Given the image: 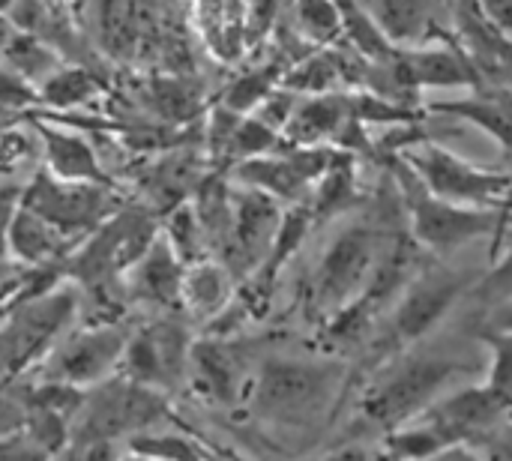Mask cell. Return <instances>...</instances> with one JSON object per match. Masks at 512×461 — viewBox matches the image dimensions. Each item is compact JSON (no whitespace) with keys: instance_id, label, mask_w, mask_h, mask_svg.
Returning <instances> with one entry per match:
<instances>
[{"instance_id":"1","label":"cell","mask_w":512,"mask_h":461,"mask_svg":"<svg viewBox=\"0 0 512 461\" xmlns=\"http://www.w3.org/2000/svg\"><path fill=\"white\" fill-rule=\"evenodd\" d=\"M486 366L489 360L465 357L453 345L432 348L426 342L384 360L372 372L351 378V387L360 384V393L351 405L342 441H369L405 426L435 399L456 390L462 378H477Z\"/></svg>"},{"instance_id":"2","label":"cell","mask_w":512,"mask_h":461,"mask_svg":"<svg viewBox=\"0 0 512 461\" xmlns=\"http://www.w3.org/2000/svg\"><path fill=\"white\" fill-rule=\"evenodd\" d=\"M348 390L351 372L342 360L273 354L249 375L240 408L267 435H309L339 414Z\"/></svg>"},{"instance_id":"3","label":"cell","mask_w":512,"mask_h":461,"mask_svg":"<svg viewBox=\"0 0 512 461\" xmlns=\"http://www.w3.org/2000/svg\"><path fill=\"white\" fill-rule=\"evenodd\" d=\"M474 273L444 264H423L417 276L405 285L396 303L387 309V321H381L366 345L363 369L351 378H360L381 366L384 360L426 342L441 321L456 309V303L471 288Z\"/></svg>"},{"instance_id":"4","label":"cell","mask_w":512,"mask_h":461,"mask_svg":"<svg viewBox=\"0 0 512 461\" xmlns=\"http://www.w3.org/2000/svg\"><path fill=\"white\" fill-rule=\"evenodd\" d=\"M171 417L165 393L141 387L120 372L84 390L69 429V447L87 450L96 444H117L135 432L156 429Z\"/></svg>"},{"instance_id":"5","label":"cell","mask_w":512,"mask_h":461,"mask_svg":"<svg viewBox=\"0 0 512 461\" xmlns=\"http://www.w3.org/2000/svg\"><path fill=\"white\" fill-rule=\"evenodd\" d=\"M402 189L411 216V240L429 255L450 258L462 246L480 237H495V249H498L501 240L507 237V213H510L507 204L468 207V204L435 198L432 192L423 189V183L408 168L402 171Z\"/></svg>"},{"instance_id":"6","label":"cell","mask_w":512,"mask_h":461,"mask_svg":"<svg viewBox=\"0 0 512 461\" xmlns=\"http://www.w3.org/2000/svg\"><path fill=\"white\" fill-rule=\"evenodd\" d=\"M387 234L369 222H351L324 249L306 282V312L312 321H327L333 312L348 306L369 282Z\"/></svg>"},{"instance_id":"7","label":"cell","mask_w":512,"mask_h":461,"mask_svg":"<svg viewBox=\"0 0 512 461\" xmlns=\"http://www.w3.org/2000/svg\"><path fill=\"white\" fill-rule=\"evenodd\" d=\"M78 291L69 285H54L51 291L12 303L3 309L0 324V378L27 375L51 345L69 330L78 315Z\"/></svg>"},{"instance_id":"8","label":"cell","mask_w":512,"mask_h":461,"mask_svg":"<svg viewBox=\"0 0 512 461\" xmlns=\"http://www.w3.org/2000/svg\"><path fill=\"white\" fill-rule=\"evenodd\" d=\"M405 168L435 198L468 207H504L510 192L507 171L480 168L435 141H417L405 147Z\"/></svg>"},{"instance_id":"9","label":"cell","mask_w":512,"mask_h":461,"mask_svg":"<svg viewBox=\"0 0 512 461\" xmlns=\"http://www.w3.org/2000/svg\"><path fill=\"white\" fill-rule=\"evenodd\" d=\"M132 330L135 327L120 318L108 324H87L69 336H60L51 351L33 366L36 378L87 390L117 372Z\"/></svg>"},{"instance_id":"10","label":"cell","mask_w":512,"mask_h":461,"mask_svg":"<svg viewBox=\"0 0 512 461\" xmlns=\"http://www.w3.org/2000/svg\"><path fill=\"white\" fill-rule=\"evenodd\" d=\"M189 345L192 333L186 321L174 312H162V318L132 330L117 372L141 387L171 396L186 384Z\"/></svg>"},{"instance_id":"11","label":"cell","mask_w":512,"mask_h":461,"mask_svg":"<svg viewBox=\"0 0 512 461\" xmlns=\"http://www.w3.org/2000/svg\"><path fill=\"white\" fill-rule=\"evenodd\" d=\"M339 150L327 144L315 147H291L288 153H267L255 159H243L231 168V180L237 186L258 189L279 204H300L318 183V177L330 168Z\"/></svg>"},{"instance_id":"12","label":"cell","mask_w":512,"mask_h":461,"mask_svg":"<svg viewBox=\"0 0 512 461\" xmlns=\"http://www.w3.org/2000/svg\"><path fill=\"white\" fill-rule=\"evenodd\" d=\"M18 207L36 213L66 240H75L81 234H90L108 219L111 201L105 186L99 183H72L54 174H39L27 186Z\"/></svg>"},{"instance_id":"13","label":"cell","mask_w":512,"mask_h":461,"mask_svg":"<svg viewBox=\"0 0 512 461\" xmlns=\"http://www.w3.org/2000/svg\"><path fill=\"white\" fill-rule=\"evenodd\" d=\"M282 210L279 201L249 189L237 186L231 189V225H228V243L216 255V261L231 273L234 282H243L270 252V243L276 237Z\"/></svg>"},{"instance_id":"14","label":"cell","mask_w":512,"mask_h":461,"mask_svg":"<svg viewBox=\"0 0 512 461\" xmlns=\"http://www.w3.org/2000/svg\"><path fill=\"white\" fill-rule=\"evenodd\" d=\"M186 384L204 405L240 408L249 384V369L234 336L204 333L201 339H192L186 360Z\"/></svg>"},{"instance_id":"15","label":"cell","mask_w":512,"mask_h":461,"mask_svg":"<svg viewBox=\"0 0 512 461\" xmlns=\"http://www.w3.org/2000/svg\"><path fill=\"white\" fill-rule=\"evenodd\" d=\"M186 264L174 255L162 234L144 249V255L126 270L123 294L129 303L156 309V312H177L180 309V288H183Z\"/></svg>"},{"instance_id":"16","label":"cell","mask_w":512,"mask_h":461,"mask_svg":"<svg viewBox=\"0 0 512 461\" xmlns=\"http://www.w3.org/2000/svg\"><path fill=\"white\" fill-rule=\"evenodd\" d=\"M393 69L405 90L420 87H480V72L465 51L453 45L408 48L393 54Z\"/></svg>"},{"instance_id":"17","label":"cell","mask_w":512,"mask_h":461,"mask_svg":"<svg viewBox=\"0 0 512 461\" xmlns=\"http://www.w3.org/2000/svg\"><path fill=\"white\" fill-rule=\"evenodd\" d=\"M351 117H354L351 102L348 93L342 90L303 96L297 99V108L282 129V141L288 147H315V144H327L330 138L336 141V135Z\"/></svg>"},{"instance_id":"18","label":"cell","mask_w":512,"mask_h":461,"mask_svg":"<svg viewBox=\"0 0 512 461\" xmlns=\"http://www.w3.org/2000/svg\"><path fill=\"white\" fill-rule=\"evenodd\" d=\"M237 282L216 258H201L186 267L180 288V309H186L195 321H213L228 300L234 297Z\"/></svg>"},{"instance_id":"19","label":"cell","mask_w":512,"mask_h":461,"mask_svg":"<svg viewBox=\"0 0 512 461\" xmlns=\"http://www.w3.org/2000/svg\"><path fill=\"white\" fill-rule=\"evenodd\" d=\"M3 237H6L12 258L21 261L24 267H42V264L63 261V252L69 246V240L63 234H57L48 222H42L36 213H30L24 207H18L9 216V222L3 225Z\"/></svg>"},{"instance_id":"20","label":"cell","mask_w":512,"mask_h":461,"mask_svg":"<svg viewBox=\"0 0 512 461\" xmlns=\"http://www.w3.org/2000/svg\"><path fill=\"white\" fill-rule=\"evenodd\" d=\"M42 144H45V162L54 177L72 180V183H99L108 186L105 171L99 168V159L93 147L78 132H63L57 126L39 123Z\"/></svg>"},{"instance_id":"21","label":"cell","mask_w":512,"mask_h":461,"mask_svg":"<svg viewBox=\"0 0 512 461\" xmlns=\"http://www.w3.org/2000/svg\"><path fill=\"white\" fill-rule=\"evenodd\" d=\"M432 111L444 114V117H462V120L474 123L477 129H483L486 135H492L504 150L510 147V93H507V87L477 93L468 99H456V102H438V105H432Z\"/></svg>"},{"instance_id":"22","label":"cell","mask_w":512,"mask_h":461,"mask_svg":"<svg viewBox=\"0 0 512 461\" xmlns=\"http://www.w3.org/2000/svg\"><path fill=\"white\" fill-rule=\"evenodd\" d=\"M312 189H315V201L309 204L312 222H327V219L345 213L360 198L354 165L342 153H336V159L330 162V168L318 177V183Z\"/></svg>"},{"instance_id":"23","label":"cell","mask_w":512,"mask_h":461,"mask_svg":"<svg viewBox=\"0 0 512 461\" xmlns=\"http://www.w3.org/2000/svg\"><path fill=\"white\" fill-rule=\"evenodd\" d=\"M126 450L147 461H201L210 453V444H201V438L192 432L144 429L126 438Z\"/></svg>"},{"instance_id":"24","label":"cell","mask_w":512,"mask_h":461,"mask_svg":"<svg viewBox=\"0 0 512 461\" xmlns=\"http://www.w3.org/2000/svg\"><path fill=\"white\" fill-rule=\"evenodd\" d=\"M96 93H99V87L84 69H60L57 66L48 78L39 81V99L48 108H60V111L78 108V105L90 102Z\"/></svg>"},{"instance_id":"25","label":"cell","mask_w":512,"mask_h":461,"mask_svg":"<svg viewBox=\"0 0 512 461\" xmlns=\"http://www.w3.org/2000/svg\"><path fill=\"white\" fill-rule=\"evenodd\" d=\"M165 243L174 249V255L189 267L201 258H210L207 252V243H204V234H201V225H198V216L192 210V204H180L174 207V213L168 216L165 222V231H162Z\"/></svg>"},{"instance_id":"26","label":"cell","mask_w":512,"mask_h":461,"mask_svg":"<svg viewBox=\"0 0 512 461\" xmlns=\"http://www.w3.org/2000/svg\"><path fill=\"white\" fill-rule=\"evenodd\" d=\"M297 24L312 42H336L342 36L339 0H297Z\"/></svg>"},{"instance_id":"27","label":"cell","mask_w":512,"mask_h":461,"mask_svg":"<svg viewBox=\"0 0 512 461\" xmlns=\"http://www.w3.org/2000/svg\"><path fill=\"white\" fill-rule=\"evenodd\" d=\"M3 51H6V57L12 63V72L21 75V78L42 81V78H48L57 69L54 54L45 45H39L36 39H30V36H9Z\"/></svg>"},{"instance_id":"28","label":"cell","mask_w":512,"mask_h":461,"mask_svg":"<svg viewBox=\"0 0 512 461\" xmlns=\"http://www.w3.org/2000/svg\"><path fill=\"white\" fill-rule=\"evenodd\" d=\"M276 87V72H249V75H240L228 93H225V111H234V114H252L258 108V102Z\"/></svg>"},{"instance_id":"29","label":"cell","mask_w":512,"mask_h":461,"mask_svg":"<svg viewBox=\"0 0 512 461\" xmlns=\"http://www.w3.org/2000/svg\"><path fill=\"white\" fill-rule=\"evenodd\" d=\"M63 453H54L42 441H36L27 429L9 432L0 438V461H54Z\"/></svg>"},{"instance_id":"30","label":"cell","mask_w":512,"mask_h":461,"mask_svg":"<svg viewBox=\"0 0 512 461\" xmlns=\"http://www.w3.org/2000/svg\"><path fill=\"white\" fill-rule=\"evenodd\" d=\"M33 267H24L21 261L12 258L9 246H6V237H3V228H0V306H6L18 291L21 285L27 282Z\"/></svg>"},{"instance_id":"31","label":"cell","mask_w":512,"mask_h":461,"mask_svg":"<svg viewBox=\"0 0 512 461\" xmlns=\"http://www.w3.org/2000/svg\"><path fill=\"white\" fill-rule=\"evenodd\" d=\"M27 102H36L33 87H27L24 78L15 75V72H0V105L18 108V105H27Z\"/></svg>"},{"instance_id":"32","label":"cell","mask_w":512,"mask_h":461,"mask_svg":"<svg viewBox=\"0 0 512 461\" xmlns=\"http://www.w3.org/2000/svg\"><path fill=\"white\" fill-rule=\"evenodd\" d=\"M477 6V12L501 33L510 36L512 27V0H471Z\"/></svg>"},{"instance_id":"33","label":"cell","mask_w":512,"mask_h":461,"mask_svg":"<svg viewBox=\"0 0 512 461\" xmlns=\"http://www.w3.org/2000/svg\"><path fill=\"white\" fill-rule=\"evenodd\" d=\"M318 461H375V453L363 441H342L330 447Z\"/></svg>"},{"instance_id":"34","label":"cell","mask_w":512,"mask_h":461,"mask_svg":"<svg viewBox=\"0 0 512 461\" xmlns=\"http://www.w3.org/2000/svg\"><path fill=\"white\" fill-rule=\"evenodd\" d=\"M426 461H480V459H477V453H474V447H471V444H456V447H447V450L435 453L432 459H426Z\"/></svg>"},{"instance_id":"35","label":"cell","mask_w":512,"mask_h":461,"mask_svg":"<svg viewBox=\"0 0 512 461\" xmlns=\"http://www.w3.org/2000/svg\"><path fill=\"white\" fill-rule=\"evenodd\" d=\"M219 450H222V453H225L231 461H261V459H249L246 453H237V450H231V447H219Z\"/></svg>"},{"instance_id":"36","label":"cell","mask_w":512,"mask_h":461,"mask_svg":"<svg viewBox=\"0 0 512 461\" xmlns=\"http://www.w3.org/2000/svg\"><path fill=\"white\" fill-rule=\"evenodd\" d=\"M201 461H231V459H228V456H225L219 447H210V453H207V456H204Z\"/></svg>"},{"instance_id":"37","label":"cell","mask_w":512,"mask_h":461,"mask_svg":"<svg viewBox=\"0 0 512 461\" xmlns=\"http://www.w3.org/2000/svg\"><path fill=\"white\" fill-rule=\"evenodd\" d=\"M9 36H12V30H9V24H6V21L0 18V48L6 45V39H9Z\"/></svg>"},{"instance_id":"38","label":"cell","mask_w":512,"mask_h":461,"mask_svg":"<svg viewBox=\"0 0 512 461\" xmlns=\"http://www.w3.org/2000/svg\"><path fill=\"white\" fill-rule=\"evenodd\" d=\"M117 461H147V459H141V456H132V453H126L123 459H117Z\"/></svg>"},{"instance_id":"39","label":"cell","mask_w":512,"mask_h":461,"mask_svg":"<svg viewBox=\"0 0 512 461\" xmlns=\"http://www.w3.org/2000/svg\"><path fill=\"white\" fill-rule=\"evenodd\" d=\"M9 3H12V0H0V12H3V9H6Z\"/></svg>"}]
</instances>
